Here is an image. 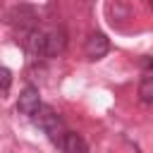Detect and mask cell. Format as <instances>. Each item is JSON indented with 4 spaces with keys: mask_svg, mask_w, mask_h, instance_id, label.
<instances>
[{
    "mask_svg": "<svg viewBox=\"0 0 153 153\" xmlns=\"http://www.w3.org/2000/svg\"><path fill=\"white\" fill-rule=\"evenodd\" d=\"M7 19H10L12 26H19L24 33L31 31V29H36V10L29 7V5H17V7H12L10 14H7Z\"/></svg>",
    "mask_w": 153,
    "mask_h": 153,
    "instance_id": "2",
    "label": "cell"
},
{
    "mask_svg": "<svg viewBox=\"0 0 153 153\" xmlns=\"http://www.w3.org/2000/svg\"><path fill=\"white\" fill-rule=\"evenodd\" d=\"M108 50H110V43L103 33H91L84 43V53H86L88 60H100V57L108 55Z\"/></svg>",
    "mask_w": 153,
    "mask_h": 153,
    "instance_id": "4",
    "label": "cell"
},
{
    "mask_svg": "<svg viewBox=\"0 0 153 153\" xmlns=\"http://www.w3.org/2000/svg\"><path fill=\"white\" fill-rule=\"evenodd\" d=\"M139 98L143 103H153V74H146L139 84Z\"/></svg>",
    "mask_w": 153,
    "mask_h": 153,
    "instance_id": "7",
    "label": "cell"
},
{
    "mask_svg": "<svg viewBox=\"0 0 153 153\" xmlns=\"http://www.w3.org/2000/svg\"><path fill=\"white\" fill-rule=\"evenodd\" d=\"M0 14H2V2H0Z\"/></svg>",
    "mask_w": 153,
    "mask_h": 153,
    "instance_id": "9",
    "label": "cell"
},
{
    "mask_svg": "<svg viewBox=\"0 0 153 153\" xmlns=\"http://www.w3.org/2000/svg\"><path fill=\"white\" fill-rule=\"evenodd\" d=\"M38 108H41V96H38V88L36 86H24V91L19 93V100H17V110L22 112V115H29V117H33L36 112H38Z\"/></svg>",
    "mask_w": 153,
    "mask_h": 153,
    "instance_id": "3",
    "label": "cell"
},
{
    "mask_svg": "<svg viewBox=\"0 0 153 153\" xmlns=\"http://www.w3.org/2000/svg\"><path fill=\"white\" fill-rule=\"evenodd\" d=\"M33 117H36V124H38V127L50 136V141L60 146V143H62V139H65V134H67L62 117H60L50 105H41V108H38V112H36Z\"/></svg>",
    "mask_w": 153,
    "mask_h": 153,
    "instance_id": "1",
    "label": "cell"
},
{
    "mask_svg": "<svg viewBox=\"0 0 153 153\" xmlns=\"http://www.w3.org/2000/svg\"><path fill=\"white\" fill-rule=\"evenodd\" d=\"M60 148H62V153H88L86 141L76 131H67L65 139H62V143H60Z\"/></svg>",
    "mask_w": 153,
    "mask_h": 153,
    "instance_id": "6",
    "label": "cell"
},
{
    "mask_svg": "<svg viewBox=\"0 0 153 153\" xmlns=\"http://www.w3.org/2000/svg\"><path fill=\"white\" fill-rule=\"evenodd\" d=\"M10 84H12V72L7 67H0V88L5 91V88H10Z\"/></svg>",
    "mask_w": 153,
    "mask_h": 153,
    "instance_id": "8",
    "label": "cell"
},
{
    "mask_svg": "<svg viewBox=\"0 0 153 153\" xmlns=\"http://www.w3.org/2000/svg\"><path fill=\"white\" fill-rule=\"evenodd\" d=\"M148 2H151V7H153V0H148Z\"/></svg>",
    "mask_w": 153,
    "mask_h": 153,
    "instance_id": "10",
    "label": "cell"
},
{
    "mask_svg": "<svg viewBox=\"0 0 153 153\" xmlns=\"http://www.w3.org/2000/svg\"><path fill=\"white\" fill-rule=\"evenodd\" d=\"M67 45L65 31H45V57H57Z\"/></svg>",
    "mask_w": 153,
    "mask_h": 153,
    "instance_id": "5",
    "label": "cell"
}]
</instances>
